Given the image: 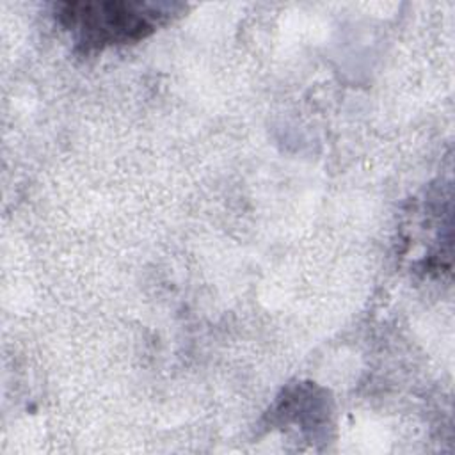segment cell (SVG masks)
I'll use <instances>...</instances> for the list:
<instances>
[{"label": "cell", "instance_id": "cell-1", "mask_svg": "<svg viewBox=\"0 0 455 455\" xmlns=\"http://www.w3.org/2000/svg\"><path fill=\"white\" fill-rule=\"evenodd\" d=\"M169 5L146 2H76L62 5L60 20L78 32L80 43L101 46L140 39L155 30Z\"/></svg>", "mask_w": 455, "mask_h": 455}]
</instances>
